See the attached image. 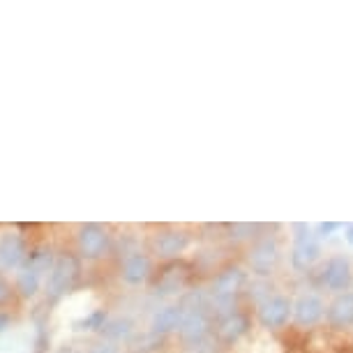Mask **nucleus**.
I'll return each mask as SVG.
<instances>
[{"label":"nucleus","mask_w":353,"mask_h":353,"mask_svg":"<svg viewBox=\"0 0 353 353\" xmlns=\"http://www.w3.org/2000/svg\"><path fill=\"white\" fill-rule=\"evenodd\" d=\"M81 275V263L74 254H61L56 259L49 275V282H46V296H49L51 303L61 301L65 293H70L74 289L77 279Z\"/></svg>","instance_id":"f257e3e1"},{"label":"nucleus","mask_w":353,"mask_h":353,"mask_svg":"<svg viewBox=\"0 0 353 353\" xmlns=\"http://www.w3.org/2000/svg\"><path fill=\"white\" fill-rule=\"evenodd\" d=\"M293 229H296V243H293L291 263H293V268L303 272L319 259V254H321V245H319L316 236H312L307 224H293Z\"/></svg>","instance_id":"f03ea898"},{"label":"nucleus","mask_w":353,"mask_h":353,"mask_svg":"<svg viewBox=\"0 0 353 353\" xmlns=\"http://www.w3.org/2000/svg\"><path fill=\"white\" fill-rule=\"evenodd\" d=\"M212 328V310L210 305L201 310H188L185 312V321L181 325V337L185 344L199 342V339L208 337Z\"/></svg>","instance_id":"7ed1b4c3"},{"label":"nucleus","mask_w":353,"mask_h":353,"mask_svg":"<svg viewBox=\"0 0 353 353\" xmlns=\"http://www.w3.org/2000/svg\"><path fill=\"white\" fill-rule=\"evenodd\" d=\"M277 261H279V248H277L275 238H270V236L263 238V241H259L250 254L252 272L259 277H268L270 272L275 270Z\"/></svg>","instance_id":"20e7f679"},{"label":"nucleus","mask_w":353,"mask_h":353,"mask_svg":"<svg viewBox=\"0 0 353 353\" xmlns=\"http://www.w3.org/2000/svg\"><path fill=\"white\" fill-rule=\"evenodd\" d=\"M293 305L286 296H270L263 305H259V321L263 328H282L289 321Z\"/></svg>","instance_id":"39448f33"},{"label":"nucleus","mask_w":353,"mask_h":353,"mask_svg":"<svg viewBox=\"0 0 353 353\" xmlns=\"http://www.w3.org/2000/svg\"><path fill=\"white\" fill-rule=\"evenodd\" d=\"M351 263L346 256H332L328 263H325V268L321 272V282L328 286L330 291H344L351 286Z\"/></svg>","instance_id":"423d86ee"},{"label":"nucleus","mask_w":353,"mask_h":353,"mask_svg":"<svg viewBox=\"0 0 353 353\" xmlns=\"http://www.w3.org/2000/svg\"><path fill=\"white\" fill-rule=\"evenodd\" d=\"M109 236L99 224H83L79 229V250L85 259H97L104 254Z\"/></svg>","instance_id":"0eeeda50"},{"label":"nucleus","mask_w":353,"mask_h":353,"mask_svg":"<svg viewBox=\"0 0 353 353\" xmlns=\"http://www.w3.org/2000/svg\"><path fill=\"white\" fill-rule=\"evenodd\" d=\"M26 241L19 233L0 236V270H12L26 261Z\"/></svg>","instance_id":"6e6552de"},{"label":"nucleus","mask_w":353,"mask_h":353,"mask_svg":"<svg viewBox=\"0 0 353 353\" xmlns=\"http://www.w3.org/2000/svg\"><path fill=\"white\" fill-rule=\"evenodd\" d=\"M190 279V265L185 263H171L166 265L159 275V282L155 286V293L157 296H171V293H178L188 284Z\"/></svg>","instance_id":"1a4fd4ad"},{"label":"nucleus","mask_w":353,"mask_h":353,"mask_svg":"<svg viewBox=\"0 0 353 353\" xmlns=\"http://www.w3.org/2000/svg\"><path fill=\"white\" fill-rule=\"evenodd\" d=\"M323 303L319 296H303L298 298V303L293 305V319H296L298 325H316L319 321H321L323 316Z\"/></svg>","instance_id":"9d476101"},{"label":"nucleus","mask_w":353,"mask_h":353,"mask_svg":"<svg viewBox=\"0 0 353 353\" xmlns=\"http://www.w3.org/2000/svg\"><path fill=\"white\" fill-rule=\"evenodd\" d=\"M330 328H349L353 325V293H339L328 307Z\"/></svg>","instance_id":"9b49d317"},{"label":"nucleus","mask_w":353,"mask_h":353,"mask_svg":"<svg viewBox=\"0 0 353 353\" xmlns=\"http://www.w3.org/2000/svg\"><path fill=\"white\" fill-rule=\"evenodd\" d=\"M185 321V312L181 305H171V307H162L152 316V335H166L171 330H181Z\"/></svg>","instance_id":"f8f14e48"},{"label":"nucleus","mask_w":353,"mask_h":353,"mask_svg":"<svg viewBox=\"0 0 353 353\" xmlns=\"http://www.w3.org/2000/svg\"><path fill=\"white\" fill-rule=\"evenodd\" d=\"M152 245H155V250L162 256L171 259V256H178L185 248H188L190 236L185 231H164L155 238V243Z\"/></svg>","instance_id":"ddd939ff"},{"label":"nucleus","mask_w":353,"mask_h":353,"mask_svg":"<svg viewBox=\"0 0 353 353\" xmlns=\"http://www.w3.org/2000/svg\"><path fill=\"white\" fill-rule=\"evenodd\" d=\"M248 330H250V319L245 314H238V312H236V314L222 319L219 325H217V335L226 344L238 342V339H241Z\"/></svg>","instance_id":"4468645a"},{"label":"nucleus","mask_w":353,"mask_h":353,"mask_svg":"<svg viewBox=\"0 0 353 353\" xmlns=\"http://www.w3.org/2000/svg\"><path fill=\"white\" fill-rule=\"evenodd\" d=\"M150 272V259L141 254V252H134L125 259V265H123V277L125 282L130 284H141Z\"/></svg>","instance_id":"2eb2a0df"},{"label":"nucleus","mask_w":353,"mask_h":353,"mask_svg":"<svg viewBox=\"0 0 353 353\" xmlns=\"http://www.w3.org/2000/svg\"><path fill=\"white\" fill-rule=\"evenodd\" d=\"M53 254H51V250H44V248H39V250H32L28 256H26V261H23V268H32V270H37L39 275H44L46 270H51L53 268Z\"/></svg>","instance_id":"dca6fc26"},{"label":"nucleus","mask_w":353,"mask_h":353,"mask_svg":"<svg viewBox=\"0 0 353 353\" xmlns=\"http://www.w3.org/2000/svg\"><path fill=\"white\" fill-rule=\"evenodd\" d=\"M39 282H42V275L32 268H21V272H19V277H17L19 291H21V296H26V298L35 296L39 289Z\"/></svg>","instance_id":"f3484780"},{"label":"nucleus","mask_w":353,"mask_h":353,"mask_svg":"<svg viewBox=\"0 0 353 353\" xmlns=\"http://www.w3.org/2000/svg\"><path fill=\"white\" fill-rule=\"evenodd\" d=\"M132 328H134V323H132L130 319H113V321H106L104 328L99 332L109 339H123L132 335Z\"/></svg>","instance_id":"a211bd4d"},{"label":"nucleus","mask_w":353,"mask_h":353,"mask_svg":"<svg viewBox=\"0 0 353 353\" xmlns=\"http://www.w3.org/2000/svg\"><path fill=\"white\" fill-rule=\"evenodd\" d=\"M106 323V310H95L85 319L74 321V330H102Z\"/></svg>","instance_id":"6ab92c4d"},{"label":"nucleus","mask_w":353,"mask_h":353,"mask_svg":"<svg viewBox=\"0 0 353 353\" xmlns=\"http://www.w3.org/2000/svg\"><path fill=\"white\" fill-rule=\"evenodd\" d=\"M259 229H261V224H248V222H236V224H229V233H231V238H238V241H245V238H252Z\"/></svg>","instance_id":"aec40b11"},{"label":"nucleus","mask_w":353,"mask_h":353,"mask_svg":"<svg viewBox=\"0 0 353 353\" xmlns=\"http://www.w3.org/2000/svg\"><path fill=\"white\" fill-rule=\"evenodd\" d=\"M188 353H217V339L208 335L199 339V342H192L188 344Z\"/></svg>","instance_id":"412c9836"},{"label":"nucleus","mask_w":353,"mask_h":353,"mask_svg":"<svg viewBox=\"0 0 353 353\" xmlns=\"http://www.w3.org/2000/svg\"><path fill=\"white\" fill-rule=\"evenodd\" d=\"M337 229H342V224L339 222H321L319 224V236L325 238V236H330V233H335Z\"/></svg>","instance_id":"4be33fe9"},{"label":"nucleus","mask_w":353,"mask_h":353,"mask_svg":"<svg viewBox=\"0 0 353 353\" xmlns=\"http://www.w3.org/2000/svg\"><path fill=\"white\" fill-rule=\"evenodd\" d=\"M10 296H12V289H10V284L5 282L3 277H0V305H5L10 301Z\"/></svg>","instance_id":"5701e85b"},{"label":"nucleus","mask_w":353,"mask_h":353,"mask_svg":"<svg viewBox=\"0 0 353 353\" xmlns=\"http://www.w3.org/2000/svg\"><path fill=\"white\" fill-rule=\"evenodd\" d=\"M92 353H121V351H118V346H113V344H99L92 349Z\"/></svg>","instance_id":"b1692460"},{"label":"nucleus","mask_w":353,"mask_h":353,"mask_svg":"<svg viewBox=\"0 0 353 353\" xmlns=\"http://www.w3.org/2000/svg\"><path fill=\"white\" fill-rule=\"evenodd\" d=\"M5 328H10V314H5V312H0V332Z\"/></svg>","instance_id":"393cba45"},{"label":"nucleus","mask_w":353,"mask_h":353,"mask_svg":"<svg viewBox=\"0 0 353 353\" xmlns=\"http://www.w3.org/2000/svg\"><path fill=\"white\" fill-rule=\"evenodd\" d=\"M346 243L353 245V224H346Z\"/></svg>","instance_id":"a878e982"},{"label":"nucleus","mask_w":353,"mask_h":353,"mask_svg":"<svg viewBox=\"0 0 353 353\" xmlns=\"http://www.w3.org/2000/svg\"><path fill=\"white\" fill-rule=\"evenodd\" d=\"M58 353H77V351H72V349H61Z\"/></svg>","instance_id":"bb28decb"}]
</instances>
